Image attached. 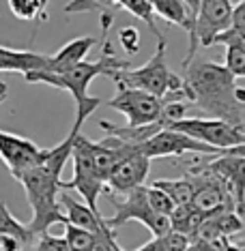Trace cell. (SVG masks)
<instances>
[{
	"instance_id": "obj_25",
	"label": "cell",
	"mask_w": 245,
	"mask_h": 251,
	"mask_svg": "<svg viewBox=\"0 0 245 251\" xmlns=\"http://www.w3.org/2000/svg\"><path fill=\"white\" fill-rule=\"evenodd\" d=\"M121 7H125L132 15H136L138 20L144 22V24L151 28V32H153L155 37L163 39L162 32H159L157 26H155V15H153V9H151V2H149V0H123Z\"/></svg>"
},
{
	"instance_id": "obj_33",
	"label": "cell",
	"mask_w": 245,
	"mask_h": 251,
	"mask_svg": "<svg viewBox=\"0 0 245 251\" xmlns=\"http://www.w3.org/2000/svg\"><path fill=\"white\" fill-rule=\"evenodd\" d=\"M136 251H159L157 238H153V241H149L146 245H142V247H140V249H136Z\"/></svg>"
},
{
	"instance_id": "obj_15",
	"label": "cell",
	"mask_w": 245,
	"mask_h": 251,
	"mask_svg": "<svg viewBox=\"0 0 245 251\" xmlns=\"http://www.w3.org/2000/svg\"><path fill=\"white\" fill-rule=\"evenodd\" d=\"M58 202L65 208V224H69L73 227H80V230H86L95 236H112V230L106 226V219L101 217V213H95L90 210L86 204H80L78 200H73L69 193H60Z\"/></svg>"
},
{
	"instance_id": "obj_27",
	"label": "cell",
	"mask_w": 245,
	"mask_h": 251,
	"mask_svg": "<svg viewBox=\"0 0 245 251\" xmlns=\"http://www.w3.org/2000/svg\"><path fill=\"white\" fill-rule=\"evenodd\" d=\"M118 43L127 56H136L140 52V32L136 26H123L118 30Z\"/></svg>"
},
{
	"instance_id": "obj_26",
	"label": "cell",
	"mask_w": 245,
	"mask_h": 251,
	"mask_svg": "<svg viewBox=\"0 0 245 251\" xmlns=\"http://www.w3.org/2000/svg\"><path fill=\"white\" fill-rule=\"evenodd\" d=\"M144 193H146V202H149L153 213L162 215V217H170V213L174 210V204L166 193H163L162 189H157V187H153V185H146Z\"/></svg>"
},
{
	"instance_id": "obj_8",
	"label": "cell",
	"mask_w": 245,
	"mask_h": 251,
	"mask_svg": "<svg viewBox=\"0 0 245 251\" xmlns=\"http://www.w3.org/2000/svg\"><path fill=\"white\" fill-rule=\"evenodd\" d=\"M108 105H110L112 110L125 114L129 129L163 123L162 121L163 101L149 95V93H142V90H138V88H127V86L116 84V95L108 101Z\"/></svg>"
},
{
	"instance_id": "obj_5",
	"label": "cell",
	"mask_w": 245,
	"mask_h": 251,
	"mask_svg": "<svg viewBox=\"0 0 245 251\" xmlns=\"http://www.w3.org/2000/svg\"><path fill=\"white\" fill-rule=\"evenodd\" d=\"M166 129L179 131L185 133L187 138L200 142V144L213 148V151H230V148L245 146V131L230 127L224 121L218 118H202V116H193V118H181V121L170 123Z\"/></svg>"
},
{
	"instance_id": "obj_16",
	"label": "cell",
	"mask_w": 245,
	"mask_h": 251,
	"mask_svg": "<svg viewBox=\"0 0 245 251\" xmlns=\"http://www.w3.org/2000/svg\"><path fill=\"white\" fill-rule=\"evenodd\" d=\"M35 241L30 227L15 219L7 204L0 202V251H32Z\"/></svg>"
},
{
	"instance_id": "obj_19",
	"label": "cell",
	"mask_w": 245,
	"mask_h": 251,
	"mask_svg": "<svg viewBox=\"0 0 245 251\" xmlns=\"http://www.w3.org/2000/svg\"><path fill=\"white\" fill-rule=\"evenodd\" d=\"M93 45H97L95 37L71 39V41L62 45L54 56L48 58V69H45V73H62V71L71 69V67L80 65V62H84V58H86V54L90 52Z\"/></svg>"
},
{
	"instance_id": "obj_17",
	"label": "cell",
	"mask_w": 245,
	"mask_h": 251,
	"mask_svg": "<svg viewBox=\"0 0 245 251\" xmlns=\"http://www.w3.org/2000/svg\"><path fill=\"white\" fill-rule=\"evenodd\" d=\"M241 230H243L241 215H237L232 208H228L218 215L204 217L200 227H198V232H196V236L202 238V241L219 245L221 241H230V236H235V234H239Z\"/></svg>"
},
{
	"instance_id": "obj_10",
	"label": "cell",
	"mask_w": 245,
	"mask_h": 251,
	"mask_svg": "<svg viewBox=\"0 0 245 251\" xmlns=\"http://www.w3.org/2000/svg\"><path fill=\"white\" fill-rule=\"evenodd\" d=\"M138 148L146 159L183 157L187 152H193V155H221L219 151H213V148L204 146L200 142L187 138L185 133H179V131H172V129L157 131L155 135H151L149 140L142 142Z\"/></svg>"
},
{
	"instance_id": "obj_13",
	"label": "cell",
	"mask_w": 245,
	"mask_h": 251,
	"mask_svg": "<svg viewBox=\"0 0 245 251\" xmlns=\"http://www.w3.org/2000/svg\"><path fill=\"white\" fill-rule=\"evenodd\" d=\"M187 176L191 178V185H193V193H191L190 204L202 217L218 215L221 210H228V208L235 210L230 198H228V191L224 189V185H221L215 176L198 172V170H190Z\"/></svg>"
},
{
	"instance_id": "obj_14",
	"label": "cell",
	"mask_w": 245,
	"mask_h": 251,
	"mask_svg": "<svg viewBox=\"0 0 245 251\" xmlns=\"http://www.w3.org/2000/svg\"><path fill=\"white\" fill-rule=\"evenodd\" d=\"M232 7H235L232 0H202L196 15V26H193V37L198 45L211 48L213 39L226 28H230Z\"/></svg>"
},
{
	"instance_id": "obj_34",
	"label": "cell",
	"mask_w": 245,
	"mask_h": 251,
	"mask_svg": "<svg viewBox=\"0 0 245 251\" xmlns=\"http://www.w3.org/2000/svg\"><path fill=\"white\" fill-rule=\"evenodd\" d=\"M7 95H9V86L4 82H0V103L7 99Z\"/></svg>"
},
{
	"instance_id": "obj_21",
	"label": "cell",
	"mask_w": 245,
	"mask_h": 251,
	"mask_svg": "<svg viewBox=\"0 0 245 251\" xmlns=\"http://www.w3.org/2000/svg\"><path fill=\"white\" fill-rule=\"evenodd\" d=\"M153 187H157V189H162L166 193L172 200L174 206H185V204L191 202L193 185H191L190 176H185V178H157L153 182Z\"/></svg>"
},
{
	"instance_id": "obj_23",
	"label": "cell",
	"mask_w": 245,
	"mask_h": 251,
	"mask_svg": "<svg viewBox=\"0 0 245 251\" xmlns=\"http://www.w3.org/2000/svg\"><path fill=\"white\" fill-rule=\"evenodd\" d=\"M62 226H65V236L62 238H65L69 251H93L95 245L99 243V238H106V236H95V234L80 230V227H73L69 224H62Z\"/></svg>"
},
{
	"instance_id": "obj_24",
	"label": "cell",
	"mask_w": 245,
	"mask_h": 251,
	"mask_svg": "<svg viewBox=\"0 0 245 251\" xmlns=\"http://www.w3.org/2000/svg\"><path fill=\"white\" fill-rule=\"evenodd\" d=\"M224 69L235 79H241L245 75V43H232L226 45V62Z\"/></svg>"
},
{
	"instance_id": "obj_35",
	"label": "cell",
	"mask_w": 245,
	"mask_h": 251,
	"mask_svg": "<svg viewBox=\"0 0 245 251\" xmlns=\"http://www.w3.org/2000/svg\"><path fill=\"white\" fill-rule=\"evenodd\" d=\"M218 251H221V249H219V247H218Z\"/></svg>"
},
{
	"instance_id": "obj_18",
	"label": "cell",
	"mask_w": 245,
	"mask_h": 251,
	"mask_svg": "<svg viewBox=\"0 0 245 251\" xmlns=\"http://www.w3.org/2000/svg\"><path fill=\"white\" fill-rule=\"evenodd\" d=\"M48 54L28 52V50H11L0 45V73H32L48 69Z\"/></svg>"
},
{
	"instance_id": "obj_12",
	"label": "cell",
	"mask_w": 245,
	"mask_h": 251,
	"mask_svg": "<svg viewBox=\"0 0 245 251\" xmlns=\"http://www.w3.org/2000/svg\"><path fill=\"white\" fill-rule=\"evenodd\" d=\"M149 172H151V159H146L142 155L138 146L129 148L116 161L110 176H108V191L125 196L127 191L144 185Z\"/></svg>"
},
{
	"instance_id": "obj_7",
	"label": "cell",
	"mask_w": 245,
	"mask_h": 251,
	"mask_svg": "<svg viewBox=\"0 0 245 251\" xmlns=\"http://www.w3.org/2000/svg\"><path fill=\"white\" fill-rule=\"evenodd\" d=\"M144 187H136V189L127 191L123 198H116L112 200V206H114V217L106 219V226L114 232L116 227L125 226L127 221H140L142 226L149 227V232L153 234V238H159L163 236L170 226H168V217H162V215H155L146 202V193H144Z\"/></svg>"
},
{
	"instance_id": "obj_11",
	"label": "cell",
	"mask_w": 245,
	"mask_h": 251,
	"mask_svg": "<svg viewBox=\"0 0 245 251\" xmlns=\"http://www.w3.org/2000/svg\"><path fill=\"white\" fill-rule=\"evenodd\" d=\"M48 157V148L37 146L32 140L15 133L0 131V159L4 161L11 176H18L26 170L41 165Z\"/></svg>"
},
{
	"instance_id": "obj_31",
	"label": "cell",
	"mask_w": 245,
	"mask_h": 251,
	"mask_svg": "<svg viewBox=\"0 0 245 251\" xmlns=\"http://www.w3.org/2000/svg\"><path fill=\"white\" fill-rule=\"evenodd\" d=\"M219 245L215 243H209V241H202V238L193 236L190 238V243H187V249L185 251H218Z\"/></svg>"
},
{
	"instance_id": "obj_4",
	"label": "cell",
	"mask_w": 245,
	"mask_h": 251,
	"mask_svg": "<svg viewBox=\"0 0 245 251\" xmlns=\"http://www.w3.org/2000/svg\"><path fill=\"white\" fill-rule=\"evenodd\" d=\"M114 84H121L127 88H138L142 93H149L157 99H163L168 95H179L185 93L183 90V77H179L176 73L168 69L166 62V41H159L155 54L142 67H127V69L118 71L112 77Z\"/></svg>"
},
{
	"instance_id": "obj_28",
	"label": "cell",
	"mask_w": 245,
	"mask_h": 251,
	"mask_svg": "<svg viewBox=\"0 0 245 251\" xmlns=\"http://www.w3.org/2000/svg\"><path fill=\"white\" fill-rule=\"evenodd\" d=\"M187 243H190V238L183 236V234H179V232H172V230H168L163 236L157 238L159 251H185Z\"/></svg>"
},
{
	"instance_id": "obj_1",
	"label": "cell",
	"mask_w": 245,
	"mask_h": 251,
	"mask_svg": "<svg viewBox=\"0 0 245 251\" xmlns=\"http://www.w3.org/2000/svg\"><path fill=\"white\" fill-rule=\"evenodd\" d=\"M183 90L190 107L245 131V90L224 65L191 60L185 67Z\"/></svg>"
},
{
	"instance_id": "obj_9",
	"label": "cell",
	"mask_w": 245,
	"mask_h": 251,
	"mask_svg": "<svg viewBox=\"0 0 245 251\" xmlns=\"http://www.w3.org/2000/svg\"><path fill=\"white\" fill-rule=\"evenodd\" d=\"M198 172L215 176L224 189L228 191L232 206L237 215H243V180H245V157H243V146L224 151L215 161H209L207 165H198Z\"/></svg>"
},
{
	"instance_id": "obj_3",
	"label": "cell",
	"mask_w": 245,
	"mask_h": 251,
	"mask_svg": "<svg viewBox=\"0 0 245 251\" xmlns=\"http://www.w3.org/2000/svg\"><path fill=\"white\" fill-rule=\"evenodd\" d=\"M73 138H76V133H69L58 146L48 148V157L41 165L13 176L15 180H20V185L26 191V200L32 210V219L28 227L35 236L48 234V230L54 224H65V215H62L58 202V191L62 189L60 174L71 157Z\"/></svg>"
},
{
	"instance_id": "obj_32",
	"label": "cell",
	"mask_w": 245,
	"mask_h": 251,
	"mask_svg": "<svg viewBox=\"0 0 245 251\" xmlns=\"http://www.w3.org/2000/svg\"><path fill=\"white\" fill-rule=\"evenodd\" d=\"M181 2H183L187 15H190L191 26H196V15H198V9H200V2H202V0H181Z\"/></svg>"
},
{
	"instance_id": "obj_22",
	"label": "cell",
	"mask_w": 245,
	"mask_h": 251,
	"mask_svg": "<svg viewBox=\"0 0 245 251\" xmlns=\"http://www.w3.org/2000/svg\"><path fill=\"white\" fill-rule=\"evenodd\" d=\"M48 2L50 0H9V9L22 22H37L48 20Z\"/></svg>"
},
{
	"instance_id": "obj_2",
	"label": "cell",
	"mask_w": 245,
	"mask_h": 251,
	"mask_svg": "<svg viewBox=\"0 0 245 251\" xmlns=\"http://www.w3.org/2000/svg\"><path fill=\"white\" fill-rule=\"evenodd\" d=\"M101 24H104V28H101V30H104V39H101L99 60L80 62V65L71 67V69H67L62 73L32 71V73H26L24 75L28 84H48V86L67 90V93L73 95V99H76V123H73L71 133H80V129H82V125L86 123V118L101 105L99 97L88 95L90 84H93L99 75L114 77L118 71H123L129 67L127 60L118 58V56L112 52L110 41H108V30H110V24H112V15H104Z\"/></svg>"
},
{
	"instance_id": "obj_20",
	"label": "cell",
	"mask_w": 245,
	"mask_h": 251,
	"mask_svg": "<svg viewBox=\"0 0 245 251\" xmlns=\"http://www.w3.org/2000/svg\"><path fill=\"white\" fill-rule=\"evenodd\" d=\"M202 219L204 217L191 204H185V206H174V210L168 217V226L172 232H179L187 238H193L202 224Z\"/></svg>"
},
{
	"instance_id": "obj_30",
	"label": "cell",
	"mask_w": 245,
	"mask_h": 251,
	"mask_svg": "<svg viewBox=\"0 0 245 251\" xmlns=\"http://www.w3.org/2000/svg\"><path fill=\"white\" fill-rule=\"evenodd\" d=\"M230 28L243 32L245 35V0H239V2L232 7V15H230Z\"/></svg>"
},
{
	"instance_id": "obj_29",
	"label": "cell",
	"mask_w": 245,
	"mask_h": 251,
	"mask_svg": "<svg viewBox=\"0 0 245 251\" xmlns=\"http://www.w3.org/2000/svg\"><path fill=\"white\" fill-rule=\"evenodd\" d=\"M32 251H69V247H67L65 238H56V236H50V234H41V236H37Z\"/></svg>"
},
{
	"instance_id": "obj_6",
	"label": "cell",
	"mask_w": 245,
	"mask_h": 251,
	"mask_svg": "<svg viewBox=\"0 0 245 251\" xmlns=\"http://www.w3.org/2000/svg\"><path fill=\"white\" fill-rule=\"evenodd\" d=\"M88 138H84L82 133H76L71 144V161H73V178L69 182L62 180V189H73L86 200V206L95 213H99L97 200L101 193H108V185L99 178V174L95 172L93 159H90V148H88Z\"/></svg>"
}]
</instances>
